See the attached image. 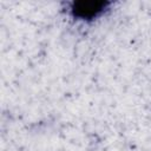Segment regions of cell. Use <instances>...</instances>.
<instances>
[{"label": "cell", "mask_w": 151, "mask_h": 151, "mask_svg": "<svg viewBox=\"0 0 151 151\" xmlns=\"http://www.w3.org/2000/svg\"><path fill=\"white\" fill-rule=\"evenodd\" d=\"M104 2H94V1H87V2H77L73 5V12L76 15L80 18H91L93 15H97L100 11H103Z\"/></svg>", "instance_id": "1"}]
</instances>
